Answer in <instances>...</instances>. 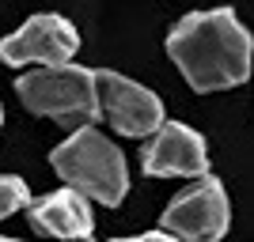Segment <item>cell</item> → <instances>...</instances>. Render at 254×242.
<instances>
[{
    "mask_svg": "<svg viewBox=\"0 0 254 242\" xmlns=\"http://www.w3.org/2000/svg\"><path fill=\"white\" fill-rule=\"evenodd\" d=\"M167 53L186 76V84L209 95L247 84L254 38L232 8H209L175 23V31L167 34Z\"/></svg>",
    "mask_w": 254,
    "mask_h": 242,
    "instance_id": "obj_1",
    "label": "cell"
},
{
    "mask_svg": "<svg viewBox=\"0 0 254 242\" xmlns=\"http://www.w3.org/2000/svg\"><path fill=\"white\" fill-rule=\"evenodd\" d=\"M50 163L57 178L72 190L87 193V200H99L106 208L122 204L129 193V167L126 155L118 151L95 125L72 129V137L50 151Z\"/></svg>",
    "mask_w": 254,
    "mask_h": 242,
    "instance_id": "obj_2",
    "label": "cell"
},
{
    "mask_svg": "<svg viewBox=\"0 0 254 242\" xmlns=\"http://www.w3.org/2000/svg\"><path fill=\"white\" fill-rule=\"evenodd\" d=\"M15 95L19 102L38 117H50L57 125L80 129L91 125L99 114V87L95 72L80 68V64L64 61V64H42L34 72L15 80Z\"/></svg>",
    "mask_w": 254,
    "mask_h": 242,
    "instance_id": "obj_3",
    "label": "cell"
},
{
    "mask_svg": "<svg viewBox=\"0 0 254 242\" xmlns=\"http://www.w3.org/2000/svg\"><path fill=\"white\" fill-rule=\"evenodd\" d=\"M228 223H232L228 190L220 186V178H212L209 170L197 174V182L186 186L163 212V231H171L175 239L212 242L220 235H228Z\"/></svg>",
    "mask_w": 254,
    "mask_h": 242,
    "instance_id": "obj_4",
    "label": "cell"
},
{
    "mask_svg": "<svg viewBox=\"0 0 254 242\" xmlns=\"http://www.w3.org/2000/svg\"><path fill=\"white\" fill-rule=\"evenodd\" d=\"M99 87V114L114 125V133L122 137H152L167 117H163V102L156 91H148L144 84L129 80L122 72L99 68L95 72Z\"/></svg>",
    "mask_w": 254,
    "mask_h": 242,
    "instance_id": "obj_5",
    "label": "cell"
},
{
    "mask_svg": "<svg viewBox=\"0 0 254 242\" xmlns=\"http://www.w3.org/2000/svg\"><path fill=\"white\" fill-rule=\"evenodd\" d=\"M76 49H80V34L64 15H31L15 34L0 38V61L11 64V68H23V64H64L72 61Z\"/></svg>",
    "mask_w": 254,
    "mask_h": 242,
    "instance_id": "obj_6",
    "label": "cell"
},
{
    "mask_svg": "<svg viewBox=\"0 0 254 242\" xmlns=\"http://www.w3.org/2000/svg\"><path fill=\"white\" fill-rule=\"evenodd\" d=\"M140 167L152 178H197L209 170L205 137L182 121H163L140 151Z\"/></svg>",
    "mask_w": 254,
    "mask_h": 242,
    "instance_id": "obj_7",
    "label": "cell"
},
{
    "mask_svg": "<svg viewBox=\"0 0 254 242\" xmlns=\"http://www.w3.org/2000/svg\"><path fill=\"white\" fill-rule=\"evenodd\" d=\"M27 216H31V227L53 239H87L95 231V220H91V208H87V193L64 186V190L50 193L42 200H31L27 204Z\"/></svg>",
    "mask_w": 254,
    "mask_h": 242,
    "instance_id": "obj_8",
    "label": "cell"
},
{
    "mask_svg": "<svg viewBox=\"0 0 254 242\" xmlns=\"http://www.w3.org/2000/svg\"><path fill=\"white\" fill-rule=\"evenodd\" d=\"M31 204V190L27 182L15 178V174H0V220H8L15 212H23Z\"/></svg>",
    "mask_w": 254,
    "mask_h": 242,
    "instance_id": "obj_9",
    "label": "cell"
},
{
    "mask_svg": "<svg viewBox=\"0 0 254 242\" xmlns=\"http://www.w3.org/2000/svg\"><path fill=\"white\" fill-rule=\"evenodd\" d=\"M0 121H4V106H0Z\"/></svg>",
    "mask_w": 254,
    "mask_h": 242,
    "instance_id": "obj_10",
    "label": "cell"
}]
</instances>
